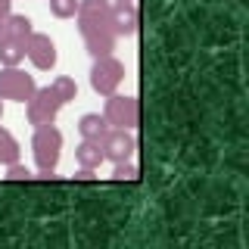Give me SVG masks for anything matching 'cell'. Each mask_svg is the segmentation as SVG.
<instances>
[{
    "instance_id": "cell-10",
    "label": "cell",
    "mask_w": 249,
    "mask_h": 249,
    "mask_svg": "<svg viewBox=\"0 0 249 249\" xmlns=\"http://www.w3.org/2000/svg\"><path fill=\"white\" fill-rule=\"evenodd\" d=\"M75 162H78L81 168H93V171H97L100 162H106L100 140H81V143L75 146Z\"/></svg>"
},
{
    "instance_id": "cell-16",
    "label": "cell",
    "mask_w": 249,
    "mask_h": 249,
    "mask_svg": "<svg viewBox=\"0 0 249 249\" xmlns=\"http://www.w3.org/2000/svg\"><path fill=\"white\" fill-rule=\"evenodd\" d=\"M112 181H115V184H134V181H140V168H137L131 159H128V162H115Z\"/></svg>"
},
{
    "instance_id": "cell-7",
    "label": "cell",
    "mask_w": 249,
    "mask_h": 249,
    "mask_svg": "<svg viewBox=\"0 0 249 249\" xmlns=\"http://www.w3.org/2000/svg\"><path fill=\"white\" fill-rule=\"evenodd\" d=\"M100 146H103V159L115 162H128L131 156L137 153V137L134 131H124V128H109L103 137H100Z\"/></svg>"
},
{
    "instance_id": "cell-5",
    "label": "cell",
    "mask_w": 249,
    "mask_h": 249,
    "mask_svg": "<svg viewBox=\"0 0 249 249\" xmlns=\"http://www.w3.org/2000/svg\"><path fill=\"white\" fill-rule=\"evenodd\" d=\"M62 109V100L53 93V88H37L31 93V100L25 103V119L28 124H35V128H41V124H53L56 122Z\"/></svg>"
},
{
    "instance_id": "cell-13",
    "label": "cell",
    "mask_w": 249,
    "mask_h": 249,
    "mask_svg": "<svg viewBox=\"0 0 249 249\" xmlns=\"http://www.w3.org/2000/svg\"><path fill=\"white\" fill-rule=\"evenodd\" d=\"M31 31H35V22H31L28 16H22V13H10L3 19V35L16 37V41H28Z\"/></svg>"
},
{
    "instance_id": "cell-6",
    "label": "cell",
    "mask_w": 249,
    "mask_h": 249,
    "mask_svg": "<svg viewBox=\"0 0 249 249\" xmlns=\"http://www.w3.org/2000/svg\"><path fill=\"white\" fill-rule=\"evenodd\" d=\"M124 78V66L115 56H100L93 59V69H90V88L100 93V97H112L119 90Z\"/></svg>"
},
{
    "instance_id": "cell-20",
    "label": "cell",
    "mask_w": 249,
    "mask_h": 249,
    "mask_svg": "<svg viewBox=\"0 0 249 249\" xmlns=\"http://www.w3.org/2000/svg\"><path fill=\"white\" fill-rule=\"evenodd\" d=\"M10 13H13V0H0V19H6Z\"/></svg>"
},
{
    "instance_id": "cell-17",
    "label": "cell",
    "mask_w": 249,
    "mask_h": 249,
    "mask_svg": "<svg viewBox=\"0 0 249 249\" xmlns=\"http://www.w3.org/2000/svg\"><path fill=\"white\" fill-rule=\"evenodd\" d=\"M47 3H50L53 19H75L78 13V0H47Z\"/></svg>"
},
{
    "instance_id": "cell-21",
    "label": "cell",
    "mask_w": 249,
    "mask_h": 249,
    "mask_svg": "<svg viewBox=\"0 0 249 249\" xmlns=\"http://www.w3.org/2000/svg\"><path fill=\"white\" fill-rule=\"evenodd\" d=\"M37 181H56V171H41V168H37Z\"/></svg>"
},
{
    "instance_id": "cell-14",
    "label": "cell",
    "mask_w": 249,
    "mask_h": 249,
    "mask_svg": "<svg viewBox=\"0 0 249 249\" xmlns=\"http://www.w3.org/2000/svg\"><path fill=\"white\" fill-rule=\"evenodd\" d=\"M19 162V140L0 124V165H13Z\"/></svg>"
},
{
    "instance_id": "cell-2",
    "label": "cell",
    "mask_w": 249,
    "mask_h": 249,
    "mask_svg": "<svg viewBox=\"0 0 249 249\" xmlns=\"http://www.w3.org/2000/svg\"><path fill=\"white\" fill-rule=\"evenodd\" d=\"M31 153H35V162H37L41 171H56L59 156H62V131L56 124H41V128H35Z\"/></svg>"
},
{
    "instance_id": "cell-3",
    "label": "cell",
    "mask_w": 249,
    "mask_h": 249,
    "mask_svg": "<svg viewBox=\"0 0 249 249\" xmlns=\"http://www.w3.org/2000/svg\"><path fill=\"white\" fill-rule=\"evenodd\" d=\"M103 119H106L109 128L137 131V128H140V103H137V97H122V93L106 97Z\"/></svg>"
},
{
    "instance_id": "cell-23",
    "label": "cell",
    "mask_w": 249,
    "mask_h": 249,
    "mask_svg": "<svg viewBox=\"0 0 249 249\" xmlns=\"http://www.w3.org/2000/svg\"><path fill=\"white\" fill-rule=\"evenodd\" d=\"M0 35H3V19H0Z\"/></svg>"
},
{
    "instance_id": "cell-8",
    "label": "cell",
    "mask_w": 249,
    "mask_h": 249,
    "mask_svg": "<svg viewBox=\"0 0 249 249\" xmlns=\"http://www.w3.org/2000/svg\"><path fill=\"white\" fill-rule=\"evenodd\" d=\"M25 56L31 59L35 69H53L56 66V44H53L50 35H41V31H31V37L25 41Z\"/></svg>"
},
{
    "instance_id": "cell-1",
    "label": "cell",
    "mask_w": 249,
    "mask_h": 249,
    "mask_svg": "<svg viewBox=\"0 0 249 249\" xmlns=\"http://www.w3.org/2000/svg\"><path fill=\"white\" fill-rule=\"evenodd\" d=\"M75 19H78V31H81L90 56L93 59L112 56L119 35L112 28V6H109V0H78Z\"/></svg>"
},
{
    "instance_id": "cell-22",
    "label": "cell",
    "mask_w": 249,
    "mask_h": 249,
    "mask_svg": "<svg viewBox=\"0 0 249 249\" xmlns=\"http://www.w3.org/2000/svg\"><path fill=\"white\" fill-rule=\"evenodd\" d=\"M0 119H3V100H0Z\"/></svg>"
},
{
    "instance_id": "cell-9",
    "label": "cell",
    "mask_w": 249,
    "mask_h": 249,
    "mask_svg": "<svg viewBox=\"0 0 249 249\" xmlns=\"http://www.w3.org/2000/svg\"><path fill=\"white\" fill-rule=\"evenodd\" d=\"M112 28L119 37H131L140 28V13H137V0H112Z\"/></svg>"
},
{
    "instance_id": "cell-4",
    "label": "cell",
    "mask_w": 249,
    "mask_h": 249,
    "mask_svg": "<svg viewBox=\"0 0 249 249\" xmlns=\"http://www.w3.org/2000/svg\"><path fill=\"white\" fill-rule=\"evenodd\" d=\"M37 90L35 75H28L19 66H3L0 69V100H13V103H28L31 93Z\"/></svg>"
},
{
    "instance_id": "cell-19",
    "label": "cell",
    "mask_w": 249,
    "mask_h": 249,
    "mask_svg": "<svg viewBox=\"0 0 249 249\" xmlns=\"http://www.w3.org/2000/svg\"><path fill=\"white\" fill-rule=\"evenodd\" d=\"M93 178H97V175H93V168H81V165H78V171H75V181H81V184H90Z\"/></svg>"
},
{
    "instance_id": "cell-18",
    "label": "cell",
    "mask_w": 249,
    "mask_h": 249,
    "mask_svg": "<svg viewBox=\"0 0 249 249\" xmlns=\"http://www.w3.org/2000/svg\"><path fill=\"white\" fill-rule=\"evenodd\" d=\"M6 181H31L35 178V171H31L28 165H22V162H13V165H6Z\"/></svg>"
},
{
    "instance_id": "cell-12",
    "label": "cell",
    "mask_w": 249,
    "mask_h": 249,
    "mask_svg": "<svg viewBox=\"0 0 249 249\" xmlns=\"http://www.w3.org/2000/svg\"><path fill=\"white\" fill-rule=\"evenodd\" d=\"M22 59H25V41L0 35V66H22Z\"/></svg>"
},
{
    "instance_id": "cell-15",
    "label": "cell",
    "mask_w": 249,
    "mask_h": 249,
    "mask_svg": "<svg viewBox=\"0 0 249 249\" xmlns=\"http://www.w3.org/2000/svg\"><path fill=\"white\" fill-rule=\"evenodd\" d=\"M50 88H53V93H56V97L62 100V106L72 103V100L78 97V84H75V78H69V75H59L56 81L50 84Z\"/></svg>"
},
{
    "instance_id": "cell-11",
    "label": "cell",
    "mask_w": 249,
    "mask_h": 249,
    "mask_svg": "<svg viewBox=\"0 0 249 249\" xmlns=\"http://www.w3.org/2000/svg\"><path fill=\"white\" fill-rule=\"evenodd\" d=\"M106 131H109V124L103 119V112H84L78 119V134H81V140H100Z\"/></svg>"
}]
</instances>
